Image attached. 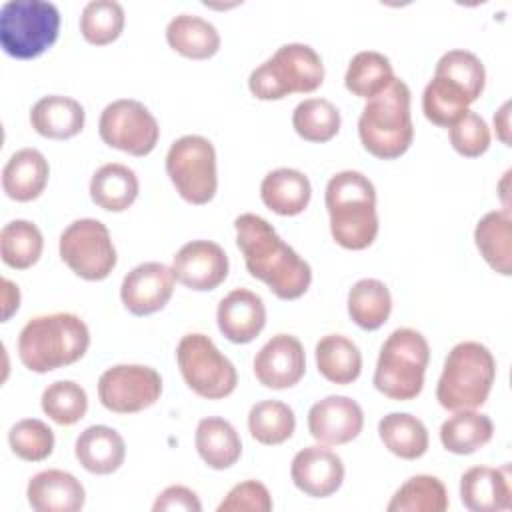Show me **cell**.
Wrapping results in <instances>:
<instances>
[{
  "mask_svg": "<svg viewBox=\"0 0 512 512\" xmlns=\"http://www.w3.org/2000/svg\"><path fill=\"white\" fill-rule=\"evenodd\" d=\"M236 244L252 278L264 282L280 300H296L312 282L310 264L288 246L274 226L258 214H240L234 220Z\"/></svg>",
  "mask_w": 512,
  "mask_h": 512,
  "instance_id": "6da1fadb",
  "label": "cell"
},
{
  "mask_svg": "<svg viewBox=\"0 0 512 512\" xmlns=\"http://www.w3.org/2000/svg\"><path fill=\"white\" fill-rule=\"evenodd\" d=\"M330 216V234L346 250H364L378 236L376 188L368 176L358 170L334 174L324 192Z\"/></svg>",
  "mask_w": 512,
  "mask_h": 512,
  "instance_id": "7a4b0ae2",
  "label": "cell"
},
{
  "mask_svg": "<svg viewBox=\"0 0 512 512\" xmlns=\"http://www.w3.org/2000/svg\"><path fill=\"white\" fill-rule=\"evenodd\" d=\"M90 346L86 322L72 312L34 316L18 334V358L30 372L46 374L78 362Z\"/></svg>",
  "mask_w": 512,
  "mask_h": 512,
  "instance_id": "3957f363",
  "label": "cell"
},
{
  "mask_svg": "<svg viewBox=\"0 0 512 512\" xmlns=\"http://www.w3.org/2000/svg\"><path fill=\"white\" fill-rule=\"evenodd\" d=\"M410 102V88L400 78H394L384 92L366 102L358 118L364 150L380 160H396L410 148L414 140Z\"/></svg>",
  "mask_w": 512,
  "mask_h": 512,
  "instance_id": "277c9868",
  "label": "cell"
},
{
  "mask_svg": "<svg viewBox=\"0 0 512 512\" xmlns=\"http://www.w3.org/2000/svg\"><path fill=\"white\" fill-rule=\"evenodd\" d=\"M496 380L494 354L480 342H458L446 356L436 384V400L450 412L480 408Z\"/></svg>",
  "mask_w": 512,
  "mask_h": 512,
  "instance_id": "5b68a950",
  "label": "cell"
},
{
  "mask_svg": "<svg viewBox=\"0 0 512 512\" xmlns=\"http://www.w3.org/2000/svg\"><path fill=\"white\" fill-rule=\"evenodd\" d=\"M324 82L320 54L302 42L280 46L248 76V88L258 100H282L290 94H310Z\"/></svg>",
  "mask_w": 512,
  "mask_h": 512,
  "instance_id": "8992f818",
  "label": "cell"
},
{
  "mask_svg": "<svg viewBox=\"0 0 512 512\" xmlns=\"http://www.w3.org/2000/svg\"><path fill=\"white\" fill-rule=\"evenodd\" d=\"M428 362V340L414 328H396L380 348L372 378L374 388L392 400H412L424 388Z\"/></svg>",
  "mask_w": 512,
  "mask_h": 512,
  "instance_id": "52a82bcc",
  "label": "cell"
},
{
  "mask_svg": "<svg viewBox=\"0 0 512 512\" xmlns=\"http://www.w3.org/2000/svg\"><path fill=\"white\" fill-rule=\"evenodd\" d=\"M60 32V12L46 0H8L0 8L2 50L18 60L42 56Z\"/></svg>",
  "mask_w": 512,
  "mask_h": 512,
  "instance_id": "ba28073f",
  "label": "cell"
},
{
  "mask_svg": "<svg viewBox=\"0 0 512 512\" xmlns=\"http://www.w3.org/2000/svg\"><path fill=\"white\" fill-rule=\"evenodd\" d=\"M166 174L182 200L208 204L218 190L214 144L200 134L180 136L168 148Z\"/></svg>",
  "mask_w": 512,
  "mask_h": 512,
  "instance_id": "9c48e42d",
  "label": "cell"
},
{
  "mask_svg": "<svg viewBox=\"0 0 512 512\" xmlns=\"http://www.w3.org/2000/svg\"><path fill=\"white\" fill-rule=\"evenodd\" d=\"M176 362L186 386L202 398L220 400L236 390L234 364L206 334H184L176 346Z\"/></svg>",
  "mask_w": 512,
  "mask_h": 512,
  "instance_id": "30bf717a",
  "label": "cell"
},
{
  "mask_svg": "<svg viewBox=\"0 0 512 512\" xmlns=\"http://www.w3.org/2000/svg\"><path fill=\"white\" fill-rule=\"evenodd\" d=\"M58 250L62 262L88 282L108 278L118 260L106 224L96 218H80L68 224L60 234Z\"/></svg>",
  "mask_w": 512,
  "mask_h": 512,
  "instance_id": "8fae6325",
  "label": "cell"
},
{
  "mask_svg": "<svg viewBox=\"0 0 512 512\" xmlns=\"http://www.w3.org/2000/svg\"><path fill=\"white\" fill-rule=\"evenodd\" d=\"M98 134L110 148L132 156H148L158 144L160 126L142 102L120 98L104 106L98 120Z\"/></svg>",
  "mask_w": 512,
  "mask_h": 512,
  "instance_id": "7c38bea8",
  "label": "cell"
},
{
  "mask_svg": "<svg viewBox=\"0 0 512 512\" xmlns=\"http://www.w3.org/2000/svg\"><path fill=\"white\" fill-rule=\"evenodd\" d=\"M162 376L144 364H116L98 378V400L114 414H136L160 400Z\"/></svg>",
  "mask_w": 512,
  "mask_h": 512,
  "instance_id": "4fadbf2b",
  "label": "cell"
},
{
  "mask_svg": "<svg viewBox=\"0 0 512 512\" xmlns=\"http://www.w3.org/2000/svg\"><path fill=\"white\" fill-rule=\"evenodd\" d=\"M228 254L212 240L186 242L172 258L174 278L196 292L218 288L228 276Z\"/></svg>",
  "mask_w": 512,
  "mask_h": 512,
  "instance_id": "5bb4252c",
  "label": "cell"
},
{
  "mask_svg": "<svg viewBox=\"0 0 512 512\" xmlns=\"http://www.w3.org/2000/svg\"><path fill=\"white\" fill-rule=\"evenodd\" d=\"M174 272L162 262H142L122 280L120 298L134 316H150L162 310L174 292Z\"/></svg>",
  "mask_w": 512,
  "mask_h": 512,
  "instance_id": "9a60e30c",
  "label": "cell"
},
{
  "mask_svg": "<svg viewBox=\"0 0 512 512\" xmlns=\"http://www.w3.org/2000/svg\"><path fill=\"white\" fill-rule=\"evenodd\" d=\"M306 372L302 342L292 334L272 336L254 356L256 380L272 390L296 386Z\"/></svg>",
  "mask_w": 512,
  "mask_h": 512,
  "instance_id": "2e32d148",
  "label": "cell"
},
{
  "mask_svg": "<svg viewBox=\"0 0 512 512\" xmlns=\"http://www.w3.org/2000/svg\"><path fill=\"white\" fill-rule=\"evenodd\" d=\"M364 428V412L360 404L348 396H326L308 410V432L326 446L348 444Z\"/></svg>",
  "mask_w": 512,
  "mask_h": 512,
  "instance_id": "e0dca14e",
  "label": "cell"
},
{
  "mask_svg": "<svg viewBox=\"0 0 512 512\" xmlns=\"http://www.w3.org/2000/svg\"><path fill=\"white\" fill-rule=\"evenodd\" d=\"M290 478L306 496L328 498L344 482V462L326 444H312L292 458Z\"/></svg>",
  "mask_w": 512,
  "mask_h": 512,
  "instance_id": "ac0fdd59",
  "label": "cell"
},
{
  "mask_svg": "<svg viewBox=\"0 0 512 512\" xmlns=\"http://www.w3.org/2000/svg\"><path fill=\"white\" fill-rule=\"evenodd\" d=\"M216 322L222 336L234 344L252 342L266 326V306L248 288H234L216 308Z\"/></svg>",
  "mask_w": 512,
  "mask_h": 512,
  "instance_id": "d6986e66",
  "label": "cell"
},
{
  "mask_svg": "<svg viewBox=\"0 0 512 512\" xmlns=\"http://www.w3.org/2000/svg\"><path fill=\"white\" fill-rule=\"evenodd\" d=\"M460 500L472 512H502L512 506L510 464L472 466L460 478Z\"/></svg>",
  "mask_w": 512,
  "mask_h": 512,
  "instance_id": "ffe728a7",
  "label": "cell"
},
{
  "mask_svg": "<svg viewBox=\"0 0 512 512\" xmlns=\"http://www.w3.org/2000/svg\"><path fill=\"white\" fill-rule=\"evenodd\" d=\"M26 496L36 512H78L86 502L82 482L58 468L34 474L26 486Z\"/></svg>",
  "mask_w": 512,
  "mask_h": 512,
  "instance_id": "44dd1931",
  "label": "cell"
},
{
  "mask_svg": "<svg viewBox=\"0 0 512 512\" xmlns=\"http://www.w3.org/2000/svg\"><path fill=\"white\" fill-rule=\"evenodd\" d=\"M50 178V166L36 148L16 150L2 168V190L16 202L36 200Z\"/></svg>",
  "mask_w": 512,
  "mask_h": 512,
  "instance_id": "7402d4cb",
  "label": "cell"
},
{
  "mask_svg": "<svg viewBox=\"0 0 512 512\" xmlns=\"http://www.w3.org/2000/svg\"><path fill=\"white\" fill-rule=\"evenodd\" d=\"M74 454L80 466L90 474H112L126 458L124 438L110 426L94 424L80 432L74 444Z\"/></svg>",
  "mask_w": 512,
  "mask_h": 512,
  "instance_id": "603a6c76",
  "label": "cell"
},
{
  "mask_svg": "<svg viewBox=\"0 0 512 512\" xmlns=\"http://www.w3.org/2000/svg\"><path fill=\"white\" fill-rule=\"evenodd\" d=\"M86 112L82 104L70 96L50 94L40 98L30 110L32 128L52 140H68L82 132Z\"/></svg>",
  "mask_w": 512,
  "mask_h": 512,
  "instance_id": "cb8c5ba5",
  "label": "cell"
},
{
  "mask_svg": "<svg viewBox=\"0 0 512 512\" xmlns=\"http://www.w3.org/2000/svg\"><path fill=\"white\" fill-rule=\"evenodd\" d=\"M312 186L304 172L296 168H276L262 178L260 198L278 216H296L310 204Z\"/></svg>",
  "mask_w": 512,
  "mask_h": 512,
  "instance_id": "d4e9b609",
  "label": "cell"
},
{
  "mask_svg": "<svg viewBox=\"0 0 512 512\" xmlns=\"http://www.w3.org/2000/svg\"><path fill=\"white\" fill-rule=\"evenodd\" d=\"M194 444L198 456L212 470H226L234 466L242 454L240 434L220 416H208L198 422Z\"/></svg>",
  "mask_w": 512,
  "mask_h": 512,
  "instance_id": "484cf974",
  "label": "cell"
},
{
  "mask_svg": "<svg viewBox=\"0 0 512 512\" xmlns=\"http://www.w3.org/2000/svg\"><path fill=\"white\" fill-rule=\"evenodd\" d=\"M140 182L132 168L120 162L100 166L90 178L92 202L108 212H124L138 198Z\"/></svg>",
  "mask_w": 512,
  "mask_h": 512,
  "instance_id": "4316f807",
  "label": "cell"
},
{
  "mask_svg": "<svg viewBox=\"0 0 512 512\" xmlns=\"http://www.w3.org/2000/svg\"><path fill=\"white\" fill-rule=\"evenodd\" d=\"M474 244L486 264L502 274L512 272V218L510 210H492L484 214L474 228Z\"/></svg>",
  "mask_w": 512,
  "mask_h": 512,
  "instance_id": "83f0119b",
  "label": "cell"
},
{
  "mask_svg": "<svg viewBox=\"0 0 512 512\" xmlns=\"http://www.w3.org/2000/svg\"><path fill=\"white\" fill-rule=\"evenodd\" d=\"M168 46L192 60L212 58L220 50V34L216 26L196 14H178L166 26Z\"/></svg>",
  "mask_w": 512,
  "mask_h": 512,
  "instance_id": "f1b7e54d",
  "label": "cell"
},
{
  "mask_svg": "<svg viewBox=\"0 0 512 512\" xmlns=\"http://www.w3.org/2000/svg\"><path fill=\"white\" fill-rule=\"evenodd\" d=\"M476 102V98L456 80L434 72L432 80L426 84L422 94L424 116L442 128H450L466 110Z\"/></svg>",
  "mask_w": 512,
  "mask_h": 512,
  "instance_id": "f546056e",
  "label": "cell"
},
{
  "mask_svg": "<svg viewBox=\"0 0 512 512\" xmlns=\"http://www.w3.org/2000/svg\"><path fill=\"white\" fill-rule=\"evenodd\" d=\"M314 354L318 372L332 384H352L362 372V354L358 346L342 334L320 338Z\"/></svg>",
  "mask_w": 512,
  "mask_h": 512,
  "instance_id": "4dcf8cb0",
  "label": "cell"
},
{
  "mask_svg": "<svg viewBox=\"0 0 512 512\" xmlns=\"http://www.w3.org/2000/svg\"><path fill=\"white\" fill-rule=\"evenodd\" d=\"M494 436L492 420L476 410H458L440 426V442L452 454H472Z\"/></svg>",
  "mask_w": 512,
  "mask_h": 512,
  "instance_id": "1f68e13d",
  "label": "cell"
},
{
  "mask_svg": "<svg viewBox=\"0 0 512 512\" xmlns=\"http://www.w3.org/2000/svg\"><path fill=\"white\" fill-rule=\"evenodd\" d=\"M382 444L402 460H416L426 454L430 438L424 422L408 412H390L378 422Z\"/></svg>",
  "mask_w": 512,
  "mask_h": 512,
  "instance_id": "d6a6232c",
  "label": "cell"
},
{
  "mask_svg": "<svg viewBox=\"0 0 512 512\" xmlns=\"http://www.w3.org/2000/svg\"><path fill=\"white\" fill-rule=\"evenodd\" d=\"M392 312L388 286L378 278H362L348 292V314L362 330H378Z\"/></svg>",
  "mask_w": 512,
  "mask_h": 512,
  "instance_id": "836d02e7",
  "label": "cell"
},
{
  "mask_svg": "<svg viewBox=\"0 0 512 512\" xmlns=\"http://www.w3.org/2000/svg\"><path fill=\"white\" fill-rule=\"evenodd\" d=\"M394 78L392 64L382 52L362 50L352 56L344 74V86L354 96L370 100L384 92Z\"/></svg>",
  "mask_w": 512,
  "mask_h": 512,
  "instance_id": "e575fe53",
  "label": "cell"
},
{
  "mask_svg": "<svg viewBox=\"0 0 512 512\" xmlns=\"http://www.w3.org/2000/svg\"><path fill=\"white\" fill-rule=\"evenodd\" d=\"M450 506L444 482L430 474L408 478L390 498L388 512H444Z\"/></svg>",
  "mask_w": 512,
  "mask_h": 512,
  "instance_id": "d590c367",
  "label": "cell"
},
{
  "mask_svg": "<svg viewBox=\"0 0 512 512\" xmlns=\"http://www.w3.org/2000/svg\"><path fill=\"white\" fill-rule=\"evenodd\" d=\"M44 248L40 228L30 220H12L0 230V256L2 262L14 270L34 266Z\"/></svg>",
  "mask_w": 512,
  "mask_h": 512,
  "instance_id": "8d00e7d4",
  "label": "cell"
},
{
  "mask_svg": "<svg viewBox=\"0 0 512 512\" xmlns=\"http://www.w3.org/2000/svg\"><path fill=\"white\" fill-rule=\"evenodd\" d=\"M294 430V410L280 400L256 402L248 412V432L256 442L264 446H276L286 442L294 434Z\"/></svg>",
  "mask_w": 512,
  "mask_h": 512,
  "instance_id": "74e56055",
  "label": "cell"
},
{
  "mask_svg": "<svg viewBox=\"0 0 512 512\" xmlns=\"http://www.w3.org/2000/svg\"><path fill=\"white\" fill-rule=\"evenodd\" d=\"M340 110L326 98H306L292 112V126L306 142H328L340 130Z\"/></svg>",
  "mask_w": 512,
  "mask_h": 512,
  "instance_id": "f35d334b",
  "label": "cell"
},
{
  "mask_svg": "<svg viewBox=\"0 0 512 512\" xmlns=\"http://www.w3.org/2000/svg\"><path fill=\"white\" fill-rule=\"evenodd\" d=\"M124 8L116 0H92L82 8L80 34L88 44L106 46L124 30Z\"/></svg>",
  "mask_w": 512,
  "mask_h": 512,
  "instance_id": "ab89813d",
  "label": "cell"
},
{
  "mask_svg": "<svg viewBox=\"0 0 512 512\" xmlns=\"http://www.w3.org/2000/svg\"><path fill=\"white\" fill-rule=\"evenodd\" d=\"M40 406L56 424L72 426L86 416L88 396L86 390L74 380H56L44 388Z\"/></svg>",
  "mask_w": 512,
  "mask_h": 512,
  "instance_id": "60d3db41",
  "label": "cell"
},
{
  "mask_svg": "<svg viewBox=\"0 0 512 512\" xmlns=\"http://www.w3.org/2000/svg\"><path fill=\"white\" fill-rule=\"evenodd\" d=\"M8 444L18 458L26 462H42L54 450V432L38 418H24L10 428Z\"/></svg>",
  "mask_w": 512,
  "mask_h": 512,
  "instance_id": "b9f144b4",
  "label": "cell"
},
{
  "mask_svg": "<svg viewBox=\"0 0 512 512\" xmlns=\"http://www.w3.org/2000/svg\"><path fill=\"white\" fill-rule=\"evenodd\" d=\"M434 72L450 76L452 80L462 84L476 100L480 98L486 84V70L482 60L474 52L462 50V48L444 52L438 58Z\"/></svg>",
  "mask_w": 512,
  "mask_h": 512,
  "instance_id": "7bdbcfd3",
  "label": "cell"
},
{
  "mask_svg": "<svg viewBox=\"0 0 512 512\" xmlns=\"http://www.w3.org/2000/svg\"><path fill=\"white\" fill-rule=\"evenodd\" d=\"M448 136H450V144L452 148L466 158H478L482 156L488 148H490V128L486 124V120L472 112L466 110L450 128H448Z\"/></svg>",
  "mask_w": 512,
  "mask_h": 512,
  "instance_id": "ee69618b",
  "label": "cell"
},
{
  "mask_svg": "<svg viewBox=\"0 0 512 512\" xmlns=\"http://www.w3.org/2000/svg\"><path fill=\"white\" fill-rule=\"evenodd\" d=\"M272 496L258 480H244L236 484L218 504V512H270Z\"/></svg>",
  "mask_w": 512,
  "mask_h": 512,
  "instance_id": "f6af8a7d",
  "label": "cell"
},
{
  "mask_svg": "<svg viewBox=\"0 0 512 512\" xmlns=\"http://www.w3.org/2000/svg\"><path fill=\"white\" fill-rule=\"evenodd\" d=\"M152 510L154 512H200L202 510V504L196 496L194 490L186 488V486H180V484H174V486H168L164 488L158 498L154 500L152 504Z\"/></svg>",
  "mask_w": 512,
  "mask_h": 512,
  "instance_id": "bcb514c9",
  "label": "cell"
},
{
  "mask_svg": "<svg viewBox=\"0 0 512 512\" xmlns=\"http://www.w3.org/2000/svg\"><path fill=\"white\" fill-rule=\"evenodd\" d=\"M18 306H20V290H18V286L12 280L2 278V308H4L2 322L10 320V316L18 310Z\"/></svg>",
  "mask_w": 512,
  "mask_h": 512,
  "instance_id": "7dc6e473",
  "label": "cell"
},
{
  "mask_svg": "<svg viewBox=\"0 0 512 512\" xmlns=\"http://www.w3.org/2000/svg\"><path fill=\"white\" fill-rule=\"evenodd\" d=\"M494 130L502 144L510 146V102L506 100L494 114Z\"/></svg>",
  "mask_w": 512,
  "mask_h": 512,
  "instance_id": "c3c4849f",
  "label": "cell"
},
{
  "mask_svg": "<svg viewBox=\"0 0 512 512\" xmlns=\"http://www.w3.org/2000/svg\"><path fill=\"white\" fill-rule=\"evenodd\" d=\"M508 180H510V170L504 172L498 188H500V198H502V210H510V204H508Z\"/></svg>",
  "mask_w": 512,
  "mask_h": 512,
  "instance_id": "681fc988",
  "label": "cell"
}]
</instances>
